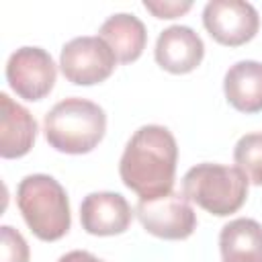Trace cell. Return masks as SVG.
Segmentation results:
<instances>
[{"instance_id": "7a4b0ae2", "label": "cell", "mask_w": 262, "mask_h": 262, "mask_svg": "<svg viewBox=\"0 0 262 262\" xmlns=\"http://www.w3.org/2000/svg\"><path fill=\"white\" fill-rule=\"evenodd\" d=\"M43 131L53 149L61 154H88L104 137L106 115L92 100L63 98L45 115Z\"/></svg>"}, {"instance_id": "8fae6325", "label": "cell", "mask_w": 262, "mask_h": 262, "mask_svg": "<svg viewBox=\"0 0 262 262\" xmlns=\"http://www.w3.org/2000/svg\"><path fill=\"white\" fill-rule=\"evenodd\" d=\"M37 137V121L6 92L0 94V156L4 160L23 158Z\"/></svg>"}, {"instance_id": "5b68a950", "label": "cell", "mask_w": 262, "mask_h": 262, "mask_svg": "<svg viewBox=\"0 0 262 262\" xmlns=\"http://www.w3.org/2000/svg\"><path fill=\"white\" fill-rule=\"evenodd\" d=\"M117 66V57L100 37H76L61 47L59 68L68 82L92 86L106 80Z\"/></svg>"}, {"instance_id": "30bf717a", "label": "cell", "mask_w": 262, "mask_h": 262, "mask_svg": "<svg viewBox=\"0 0 262 262\" xmlns=\"http://www.w3.org/2000/svg\"><path fill=\"white\" fill-rule=\"evenodd\" d=\"M154 55L162 70L170 74H188L203 61L205 45L190 27L172 25L160 33Z\"/></svg>"}, {"instance_id": "7c38bea8", "label": "cell", "mask_w": 262, "mask_h": 262, "mask_svg": "<svg viewBox=\"0 0 262 262\" xmlns=\"http://www.w3.org/2000/svg\"><path fill=\"white\" fill-rule=\"evenodd\" d=\"M223 92L227 102L246 115L262 111V61H235L223 78Z\"/></svg>"}, {"instance_id": "3957f363", "label": "cell", "mask_w": 262, "mask_h": 262, "mask_svg": "<svg viewBox=\"0 0 262 262\" xmlns=\"http://www.w3.org/2000/svg\"><path fill=\"white\" fill-rule=\"evenodd\" d=\"M16 205L29 229L43 242L63 237L72 225L63 186L49 174H29L18 182Z\"/></svg>"}, {"instance_id": "52a82bcc", "label": "cell", "mask_w": 262, "mask_h": 262, "mask_svg": "<svg viewBox=\"0 0 262 262\" xmlns=\"http://www.w3.org/2000/svg\"><path fill=\"white\" fill-rule=\"evenodd\" d=\"M203 25L217 43L237 47L256 37L260 16L250 2L211 0L203 8Z\"/></svg>"}, {"instance_id": "ba28073f", "label": "cell", "mask_w": 262, "mask_h": 262, "mask_svg": "<svg viewBox=\"0 0 262 262\" xmlns=\"http://www.w3.org/2000/svg\"><path fill=\"white\" fill-rule=\"evenodd\" d=\"M55 63L41 47H20L6 61V82L25 100L45 98L55 84Z\"/></svg>"}, {"instance_id": "5bb4252c", "label": "cell", "mask_w": 262, "mask_h": 262, "mask_svg": "<svg viewBox=\"0 0 262 262\" xmlns=\"http://www.w3.org/2000/svg\"><path fill=\"white\" fill-rule=\"evenodd\" d=\"M219 250L223 262H262V225L248 217L225 223Z\"/></svg>"}, {"instance_id": "8992f818", "label": "cell", "mask_w": 262, "mask_h": 262, "mask_svg": "<svg viewBox=\"0 0 262 262\" xmlns=\"http://www.w3.org/2000/svg\"><path fill=\"white\" fill-rule=\"evenodd\" d=\"M135 215L147 233L162 239H186L196 227V215L188 199L180 192L139 199Z\"/></svg>"}, {"instance_id": "ac0fdd59", "label": "cell", "mask_w": 262, "mask_h": 262, "mask_svg": "<svg viewBox=\"0 0 262 262\" xmlns=\"http://www.w3.org/2000/svg\"><path fill=\"white\" fill-rule=\"evenodd\" d=\"M57 262H102V260H100V258H96V256H94V254H90V252L74 250V252L63 254Z\"/></svg>"}, {"instance_id": "277c9868", "label": "cell", "mask_w": 262, "mask_h": 262, "mask_svg": "<svg viewBox=\"0 0 262 262\" xmlns=\"http://www.w3.org/2000/svg\"><path fill=\"white\" fill-rule=\"evenodd\" d=\"M182 194L211 215L225 217L248 199V178L235 166L196 164L182 178Z\"/></svg>"}, {"instance_id": "9a60e30c", "label": "cell", "mask_w": 262, "mask_h": 262, "mask_svg": "<svg viewBox=\"0 0 262 262\" xmlns=\"http://www.w3.org/2000/svg\"><path fill=\"white\" fill-rule=\"evenodd\" d=\"M233 162L248 182L262 186V133H248L239 137L233 147Z\"/></svg>"}, {"instance_id": "9c48e42d", "label": "cell", "mask_w": 262, "mask_h": 262, "mask_svg": "<svg viewBox=\"0 0 262 262\" xmlns=\"http://www.w3.org/2000/svg\"><path fill=\"white\" fill-rule=\"evenodd\" d=\"M131 219V205L119 192H90L80 205V223L90 235H119Z\"/></svg>"}, {"instance_id": "4fadbf2b", "label": "cell", "mask_w": 262, "mask_h": 262, "mask_svg": "<svg viewBox=\"0 0 262 262\" xmlns=\"http://www.w3.org/2000/svg\"><path fill=\"white\" fill-rule=\"evenodd\" d=\"M98 37L111 47L117 61L121 63L135 61L143 53L147 43L145 25L135 14H129V12H117L108 16L100 25Z\"/></svg>"}, {"instance_id": "2e32d148", "label": "cell", "mask_w": 262, "mask_h": 262, "mask_svg": "<svg viewBox=\"0 0 262 262\" xmlns=\"http://www.w3.org/2000/svg\"><path fill=\"white\" fill-rule=\"evenodd\" d=\"M2 239V258L0 262H29V246L25 237L10 225L0 227Z\"/></svg>"}, {"instance_id": "e0dca14e", "label": "cell", "mask_w": 262, "mask_h": 262, "mask_svg": "<svg viewBox=\"0 0 262 262\" xmlns=\"http://www.w3.org/2000/svg\"><path fill=\"white\" fill-rule=\"evenodd\" d=\"M145 10H149L154 16L158 18H176L184 12H188L192 8V2L186 0V2H178V0H145L143 2Z\"/></svg>"}, {"instance_id": "6da1fadb", "label": "cell", "mask_w": 262, "mask_h": 262, "mask_svg": "<svg viewBox=\"0 0 262 262\" xmlns=\"http://www.w3.org/2000/svg\"><path fill=\"white\" fill-rule=\"evenodd\" d=\"M178 162V145L170 129L162 125L139 127L125 145L119 174L139 199H158L172 192Z\"/></svg>"}]
</instances>
